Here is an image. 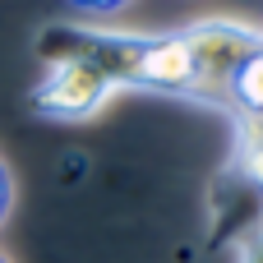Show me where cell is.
<instances>
[{
	"label": "cell",
	"mask_w": 263,
	"mask_h": 263,
	"mask_svg": "<svg viewBox=\"0 0 263 263\" xmlns=\"http://www.w3.org/2000/svg\"><path fill=\"white\" fill-rule=\"evenodd\" d=\"M42 65L74 60L88 65L97 79L111 88H139V92H176V97H199L222 106L217 79L203 60L199 28H176V32H111V28H46L32 42Z\"/></svg>",
	"instance_id": "6da1fadb"
},
{
	"label": "cell",
	"mask_w": 263,
	"mask_h": 263,
	"mask_svg": "<svg viewBox=\"0 0 263 263\" xmlns=\"http://www.w3.org/2000/svg\"><path fill=\"white\" fill-rule=\"evenodd\" d=\"M116 88L106 79H97L88 65H74V60H55L42 69L37 88L28 92V106L32 116L42 120H60V125H74V120H88L106 106Z\"/></svg>",
	"instance_id": "7a4b0ae2"
},
{
	"label": "cell",
	"mask_w": 263,
	"mask_h": 263,
	"mask_svg": "<svg viewBox=\"0 0 263 263\" xmlns=\"http://www.w3.org/2000/svg\"><path fill=\"white\" fill-rule=\"evenodd\" d=\"M222 111L236 125H263V46L231 74V83L222 92Z\"/></svg>",
	"instance_id": "3957f363"
},
{
	"label": "cell",
	"mask_w": 263,
	"mask_h": 263,
	"mask_svg": "<svg viewBox=\"0 0 263 263\" xmlns=\"http://www.w3.org/2000/svg\"><path fill=\"white\" fill-rule=\"evenodd\" d=\"M74 9H88V14H111V9H120V5H129V0H69Z\"/></svg>",
	"instance_id": "277c9868"
},
{
	"label": "cell",
	"mask_w": 263,
	"mask_h": 263,
	"mask_svg": "<svg viewBox=\"0 0 263 263\" xmlns=\"http://www.w3.org/2000/svg\"><path fill=\"white\" fill-rule=\"evenodd\" d=\"M245 263H263V222L254 227V240H250V250H245Z\"/></svg>",
	"instance_id": "5b68a950"
},
{
	"label": "cell",
	"mask_w": 263,
	"mask_h": 263,
	"mask_svg": "<svg viewBox=\"0 0 263 263\" xmlns=\"http://www.w3.org/2000/svg\"><path fill=\"white\" fill-rule=\"evenodd\" d=\"M5 213H9V171L0 162V222H5Z\"/></svg>",
	"instance_id": "8992f818"
},
{
	"label": "cell",
	"mask_w": 263,
	"mask_h": 263,
	"mask_svg": "<svg viewBox=\"0 0 263 263\" xmlns=\"http://www.w3.org/2000/svg\"><path fill=\"white\" fill-rule=\"evenodd\" d=\"M0 263H9V259H0Z\"/></svg>",
	"instance_id": "52a82bcc"
}]
</instances>
